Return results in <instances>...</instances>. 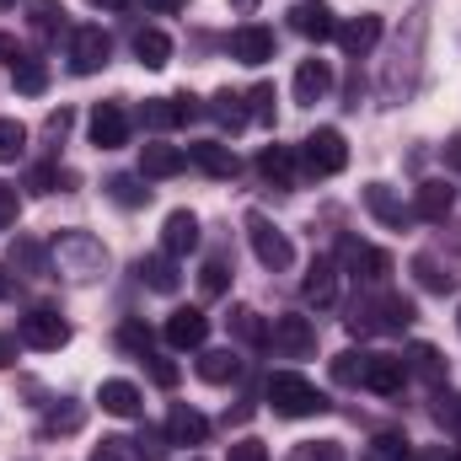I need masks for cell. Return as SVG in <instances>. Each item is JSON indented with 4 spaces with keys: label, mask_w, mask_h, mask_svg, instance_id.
<instances>
[{
    "label": "cell",
    "mask_w": 461,
    "mask_h": 461,
    "mask_svg": "<svg viewBox=\"0 0 461 461\" xmlns=\"http://www.w3.org/2000/svg\"><path fill=\"white\" fill-rule=\"evenodd\" d=\"M268 402H274V413H285V419H312V413L328 408V397H322L306 375H295V370L268 375Z\"/></svg>",
    "instance_id": "6da1fadb"
},
{
    "label": "cell",
    "mask_w": 461,
    "mask_h": 461,
    "mask_svg": "<svg viewBox=\"0 0 461 461\" xmlns=\"http://www.w3.org/2000/svg\"><path fill=\"white\" fill-rule=\"evenodd\" d=\"M348 167V145L339 129H317L312 140H306V172L312 177H333V172H344Z\"/></svg>",
    "instance_id": "7a4b0ae2"
},
{
    "label": "cell",
    "mask_w": 461,
    "mask_h": 461,
    "mask_svg": "<svg viewBox=\"0 0 461 461\" xmlns=\"http://www.w3.org/2000/svg\"><path fill=\"white\" fill-rule=\"evenodd\" d=\"M108 54H113V43H108V32H103V27H76V38H70V70H76V76L103 70V65H108Z\"/></svg>",
    "instance_id": "3957f363"
},
{
    "label": "cell",
    "mask_w": 461,
    "mask_h": 461,
    "mask_svg": "<svg viewBox=\"0 0 461 461\" xmlns=\"http://www.w3.org/2000/svg\"><path fill=\"white\" fill-rule=\"evenodd\" d=\"M54 252H59V263H65L76 279H86L92 268H103V247H97L92 236H81V230H65V236H54Z\"/></svg>",
    "instance_id": "277c9868"
},
{
    "label": "cell",
    "mask_w": 461,
    "mask_h": 461,
    "mask_svg": "<svg viewBox=\"0 0 461 461\" xmlns=\"http://www.w3.org/2000/svg\"><path fill=\"white\" fill-rule=\"evenodd\" d=\"M247 236H252V252H258V263H263V268H290V258H295V252H290V241L268 226L263 215H247Z\"/></svg>",
    "instance_id": "5b68a950"
},
{
    "label": "cell",
    "mask_w": 461,
    "mask_h": 461,
    "mask_svg": "<svg viewBox=\"0 0 461 461\" xmlns=\"http://www.w3.org/2000/svg\"><path fill=\"white\" fill-rule=\"evenodd\" d=\"M268 344L279 348V354H290V359H301V354H312V348H317V328H312L306 317H274Z\"/></svg>",
    "instance_id": "8992f818"
},
{
    "label": "cell",
    "mask_w": 461,
    "mask_h": 461,
    "mask_svg": "<svg viewBox=\"0 0 461 461\" xmlns=\"http://www.w3.org/2000/svg\"><path fill=\"white\" fill-rule=\"evenodd\" d=\"M16 339H22L27 348H59L65 339H70V328H65L54 312H27L22 328H16Z\"/></svg>",
    "instance_id": "52a82bcc"
},
{
    "label": "cell",
    "mask_w": 461,
    "mask_h": 461,
    "mask_svg": "<svg viewBox=\"0 0 461 461\" xmlns=\"http://www.w3.org/2000/svg\"><path fill=\"white\" fill-rule=\"evenodd\" d=\"M290 27H295L301 38H317V43L339 38V22H333V11H328L322 0H301V5L290 11Z\"/></svg>",
    "instance_id": "ba28073f"
},
{
    "label": "cell",
    "mask_w": 461,
    "mask_h": 461,
    "mask_svg": "<svg viewBox=\"0 0 461 461\" xmlns=\"http://www.w3.org/2000/svg\"><path fill=\"white\" fill-rule=\"evenodd\" d=\"M230 59H241V65L274 59V32H268V27H236V32H230Z\"/></svg>",
    "instance_id": "9c48e42d"
},
{
    "label": "cell",
    "mask_w": 461,
    "mask_h": 461,
    "mask_svg": "<svg viewBox=\"0 0 461 461\" xmlns=\"http://www.w3.org/2000/svg\"><path fill=\"white\" fill-rule=\"evenodd\" d=\"M167 440H172V446H204V440H210V419L177 402V408L167 413Z\"/></svg>",
    "instance_id": "30bf717a"
},
{
    "label": "cell",
    "mask_w": 461,
    "mask_h": 461,
    "mask_svg": "<svg viewBox=\"0 0 461 461\" xmlns=\"http://www.w3.org/2000/svg\"><path fill=\"white\" fill-rule=\"evenodd\" d=\"M92 140H97V150H118V145L129 140V113H123L118 103H103V108L92 113Z\"/></svg>",
    "instance_id": "8fae6325"
},
{
    "label": "cell",
    "mask_w": 461,
    "mask_h": 461,
    "mask_svg": "<svg viewBox=\"0 0 461 461\" xmlns=\"http://www.w3.org/2000/svg\"><path fill=\"white\" fill-rule=\"evenodd\" d=\"M204 333H210V317H204V312H194V306L172 312V322H167V344H172V348H199V344H204Z\"/></svg>",
    "instance_id": "7c38bea8"
},
{
    "label": "cell",
    "mask_w": 461,
    "mask_h": 461,
    "mask_svg": "<svg viewBox=\"0 0 461 461\" xmlns=\"http://www.w3.org/2000/svg\"><path fill=\"white\" fill-rule=\"evenodd\" d=\"M188 161L204 167L210 177H236V150L221 145V140H194V145H188Z\"/></svg>",
    "instance_id": "4fadbf2b"
},
{
    "label": "cell",
    "mask_w": 461,
    "mask_h": 461,
    "mask_svg": "<svg viewBox=\"0 0 461 461\" xmlns=\"http://www.w3.org/2000/svg\"><path fill=\"white\" fill-rule=\"evenodd\" d=\"M344 258H348V268H354V274H365L370 285H381V279L392 274V258H386V252H375V247H365V241H354V236L344 241Z\"/></svg>",
    "instance_id": "5bb4252c"
},
{
    "label": "cell",
    "mask_w": 461,
    "mask_h": 461,
    "mask_svg": "<svg viewBox=\"0 0 461 461\" xmlns=\"http://www.w3.org/2000/svg\"><path fill=\"white\" fill-rule=\"evenodd\" d=\"M402 375H408V365H402L397 354H370V359H365V386H370V392H397Z\"/></svg>",
    "instance_id": "9a60e30c"
},
{
    "label": "cell",
    "mask_w": 461,
    "mask_h": 461,
    "mask_svg": "<svg viewBox=\"0 0 461 461\" xmlns=\"http://www.w3.org/2000/svg\"><path fill=\"white\" fill-rule=\"evenodd\" d=\"M199 247V221L188 215V210H177V215H167V230H161V252H172V258H183V252H194Z\"/></svg>",
    "instance_id": "2e32d148"
},
{
    "label": "cell",
    "mask_w": 461,
    "mask_h": 461,
    "mask_svg": "<svg viewBox=\"0 0 461 461\" xmlns=\"http://www.w3.org/2000/svg\"><path fill=\"white\" fill-rule=\"evenodd\" d=\"M328 86H333L328 59H306V65L295 70V97H301V103H322V97H328Z\"/></svg>",
    "instance_id": "e0dca14e"
},
{
    "label": "cell",
    "mask_w": 461,
    "mask_h": 461,
    "mask_svg": "<svg viewBox=\"0 0 461 461\" xmlns=\"http://www.w3.org/2000/svg\"><path fill=\"white\" fill-rule=\"evenodd\" d=\"M183 167H188V150H177V145H145L140 150V172L145 177H172Z\"/></svg>",
    "instance_id": "ac0fdd59"
},
{
    "label": "cell",
    "mask_w": 461,
    "mask_h": 461,
    "mask_svg": "<svg viewBox=\"0 0 461 461\" xmlns=\"http://www.w3.org/2000/svg\"><path fill=\"white\" fill-rule=\"evenodd\" d=\"M451 204H456V194H451V183H419V199H413V215H419V221H446V215H451Z\"/></svg>",
    "instance_id": "d6986e66"
},
{
    "label": "cell",
    "mask_w": 461,
    "mask_h": 461,
    "mask_svg": "<svg viewBox=\"0 0 461 461\" xmlns=\"http://www.w3.org/2000/svg\"><path fill=\"white\" fill-rule=\"evenodd\" d=\"M365 210H370V215H375L381 226H402V221H408L402 199H397V194H392L386 183H370V188H365Z\"/></svg>",
    "instance_id": "ffe728a7"
},
{
    "label": "cell",
    "mask_w": 461,
    "mask_h": 461,
    "mask_svg": "<svg viewBox=\"0 0 461 461\" xmlns=\"http://www.w3.org/2000/svg\"><path fill=\"white\" fill-rule=\"evenodd\" d=\"M306 301H312V306H333V301H339V268H333L328 258L312 263V274H306Z\"/></svg>",
    "instance_id": "44dd1931"
},
{
    "label": "cell",
    "mask_w": 461,
    "mask_h": 461,
    "mask_svg": "<svg viewBox=\"0 0 461 461\" xmlns=\"http://www.w3.org/2000/svg\"><path fill=\"white\" fill-rule=\"evenodd\" d=\"M140 279L156 290V295H172L177 290V263L172 252H156V258H140Z\"/></svg>",
    "instance_id": "7402d4cb"
},
{
    "label": "cell",
    "mask_w": 461,
    "mask_h": 461,
    "mask_svg": "<svg viewBox=\"0 0 461 461\" xmlns=\"http://www.w3.org/2000/svg\"><path fill=\"white\" fill-rule=\"evenodd\" d=\"M375 38H381V16H354L348 27H339V43H344L348 54H370Z\"/></svg>",
    "instance_id": "603a6c76"
},
{
    "label": "cell",
    "mask_w": 461,
    "mask_h": 461,
    "mask_svg": "<svg viewBox=\"0 0 461 461\" xmlns=\"http://www.w3.org/2000/svg\"><path fill=\"white\" fill-rule=\"evenodd\" d=\"M97 402H103L108 413H118V419H134V413H140V386H129V381H103Z\"/></svg>",
    "instance_id": "cb8c5ba5"
},
{
    "label": "cell",
    "mask_w": 461,
    "mask_h": 461,
    "mask_svg": "<svg viewBox=\"0 0 461 461\" xmlns=\"http://www.w3.org/2000/svg\"><path fill=\"white\" fill-rule=\"evenodd\" d=\"M134 54H140V65L161 70V65L172 59V38H167V32H156V27H145V32H134Z\"/></svg>",
    "instance_id": "d4e9b609"
},
{
    "label": "cell",
    "mask_w": 461,
    "mask_h": 461,
    "mask_svg": "<svg viewBox=\"0 0 461 461\" xmlns=\"http://www.w3.org/2000/svg\"><path fill=\"white\" fill-rule=\"evenodd\" d=\"M258 172H263L268 183H279V188H290V177H295V156H290L285 145H268V150L258 156Z\"/></svg>",
    "instance_id": "484cf974"
},
{
    "label": "cell",
    "mask_w": 461,
    "mask_h": 461,
    "mask_svg": "<svg viewBox=\"0 0 461 461\" xmlns=\"http://www.w3.org/2000/svg\"><path fill=\"white\" fill-rule=\"evenodd\" d=\"M16 70V92H27V97H38L43 86H49V65L43 59H22V65H11Z\"/></svg>",
    "instance_id": "4316f807"
},
{
    "label": "cell",
    "mask_w": 461,
    "mask_h": 461,
    "mask_svg": "<svg viewBox=\"0 0 461 461\" xmlns=\"http://www.w3.org/2000/svg\"><path fill=\"white\" fill-rule=\"evenodd\" d=\"M236 370H241V365L230 359L226 348H215V354H204V359H199V375H204V381H215V386H221V381H236Z\"/></svg>",
    "instance_id": "83f0119b"
},
{
    "label": "cell",
    "mask_w": 461,
    "mask_h": 461,
    "mask_svg": "<svg viewBox=\"0 0 461 461\" xmlns=\"http://www.w3.org/2000/svg\"><path fill=\"white\" fill-rule=\"evenodd\" d=\"M408 359H413V370H419L424 381H440V375H446V359H440V348L413 344V348H408Z\"/></svg>",
    "instance_id": "f1b7e54d"
},
{
    "label": "cell",
    "mask_w": 461,
    "mask_h": 461,
    "mask_svg": "<svg viewBox=\"0 0 461 461\" xmlns=\"http://www.w3.org/2000/svg\"><path fill=\"white\" fill-rule=\"evenodd\" d=\"M413 274H419V285H424V290H451V285H456V274H446L435 258H419V263H413Z\"/></svg>",
    "instance_id": "f546056e"
},
{
    "label": "cell",
    "mask_w": 461,
    "mask_h": 461,
    "mask_svg": "<svg viewBox=\"0 0 461 461\" xmlns=\"http://www.w3.org/2000/svg\"><path fill=\"white\" fill-rule=\"evenodd\" d=\"M22 145H27V129L16 118H0V161H16Z\"/></svg>",
    "instance_id": "4dcf8cb0"
},
{
    "label": "cell",
    "mask_w": 461,
    "mask_h": 461,
    "mask_svg": "<svg viewBox=\"0 0 461 461\" xmlns=\"http://www.w3.org/2000/svg\"><path fill=\"white\" fill-rule=\"evenodd\" d=\"M365 359H370V354H354V348H348V354H339V359H333V381H344V386L365 381Z\"/></svg>",
    "instance_id": "1f68e13d"
},
{
    "label": "cell",
    "mask_w": 461,
    "mask_h": 461,
    "mask_svg": "<svg viewBox=\"0 0 461 461\" xmlns=\"http://www.w3.org/2000/svg\"><path fill=\"white\" fill-rule=\"evenodd\" d=\"M365 461H408V440H397V435H381V440H370Z\"/></svg>",
    "instance_id": "d6a6232c"
},
{
    "label": "cell",
    "mask_w": 461,
    "mask_h": 461,
    "mask_svg": "<svg viewBox=\"0 0 461 461\" xmlns=\"http://www.w3.org/2000/svg\"><path fill=\"white\" fill-rule=\"evenodd\" d=\"M295 461H348V456H344L339 440H306V446L295 451Z\"/></svg>",
    "instance_id": "836d02e7"
},
{
    "label": "cell",
    "mask_w": 461,
    "mask_h": 461,
    "mask_svg": "<svg viewBox=\"0 0 461 461\" xmlns=\"http://www.w3.org/2000/svg\"><path fill=\"white\" fill-rule=\"evenodd\" d=\"M11 263H16V268H27V274H38V268H43V247H38V241H27V236H16Z\"/></svg>",
    "instance_id": "e575fe53"
},
{
    "label": "cell",
    "mask_w": 461,
    "mask_h": 461,
    "mask_svg": "<svg viewBox=\"0 0 461 461\" xmlns=\"http://www.w3.org/2000/svg\"><path fill=\"white\" fill-rule=\"evenodd\" d=\"M236 333H241L247 344H268V322H263L258 312H236Z\"/></svg>",
    "instance_id": "d590c367"
},
{
    "label": "cell",
    "mask_w": 461,
    "mask_h": 461,
    "mask_svg": "<svg viewBox=\"0 0 461 461\" xmlns=\"http://www.w3.org/2000/svg\"><path fill=\"white\" fill-rule=\"evenodd\" d=\"M108 194H113L118 204H145V199H150V188H140L134 177H113V183H108Z\"/></svg>",
    "instance_id": "8d00e7d4"
},
{
    "label": "cell",
    "mask_w": 461,
    "mask_h": 461,
    "mask_svg": "<svg viewBox=\"0 0 461 461\" xmlns=\"http://www.w3.org/2000/svg\"><path fill=\"white\" fill-rule=\"evenodd\" d=\"M59 16H65V11H59V5H54V0H32V27H38V32H43V38H49V32H54V27H59Z\"/></svg>",
    "instance_id": "74e56055"
},
{
    "label": "cell",
    "mask_w": 461,
    "mask_h": 461,
    "mask_svg": "<svg viewBox=\"0 0 461 461\" xmlns=\"http://www.w3.org/2000/svg\"><path fill=\"white\" fill-rule=\"evenodd\" d=\"M81 424H86L81 408H54V413H49V429H54V435H76Z\"/></svg>",
    "instance_id": "f35d334b"
},
{
    "label": "cell",
    "mask_w": 461,
    "mask_h": 461,
    "mask_svg": "<svg viewBox=\"0 0 461 461\" xmlns=\"http://www.w3.org/2000/svg\"><path fill=\"white\" fill-rule=\"evenodd\" d=\"M118 344H123V348H134V354H150V328H140V322H123Z\"/></svg>",
    "instance_id": "ab89813d"
},
{
    "label": "cell",
    "mask_w": 461,
    "mask_h": 461,
    "mask_svg": "<svg viewBox=\"0 0 461 461\" xmlns=\"http://www.w3.org/2000/svg\"><path fill=\"white\" fill-rule=\"evenodd\" d=\"M92 461H140V451H134L129 440H103V446H97V456H92Z\"/></svg>",
    "instance_id": "60d3db41"
},
{
    "label": "cell",
    "mask_w": 461,
    "mask_h": 461,
    "mask_svg": "<svg viewBox=\"0 0 461 461\" xmlns=\"http://www.w3.org/2000/svg\"><path fill=\"white\" fill-rule=\"evenodd\" d=\"M252 118L274 123V86H252Z\"/></svg>",
    "instance_id": "b9f144b4"
},
{
    "label": "cell",
    "mask_w": 461,
    "mask_h": 461,
    "mask_svg": "<svg viewBox=\"0 0 461 461\" xmlns=\"http://www.w3.org/2000/svg\"><path fill=\"white\" fill-rule=\"evenodd\" d=\"M199 290H204V295H221V290H226V263H204Z\"/></svg>",
    "instance_id": "7bdbcfd3"
},
{
    "label": "cell",
    "mask_w": 461,
    "mask_h": 461,
    "mask_svg": "<svg viewBox=\"0 0 461 461\" xmlns=\"http://www.w3.org/2000/svg\"><path fill=\"white\" fill-rule=\"evenodd\" d=\"M230 461H268V451H263V440H236Z\"/></svg>",
    "instance_id": "ee69618b"
},
{
    "label": "cell",
    "mask_w": 461,
    "mask_h": 461,
    "mask_svg": "<svg viewBox=\"0 0 461 461\" xmlns=\"http://www.w3.org/2000/svg\"><path fill=\"white\" fill-rule=\"evenodd\" d=\"M11 221H16V188H5V183H0V230L11 226Z\"/></svg>",
    "instance_id": "f6af8a7d"
},
{
    "label": "cell",
    "mask_w": 461,
    "mask_h": 461,
    "mask_svg": "<svg viewBox=\"0 0 461 461\" xmlns=\"http://www.w3.org/2000/svg\"><path fill=\"white\" fill-rule=\"evenodd\" d=\"M150 375H156V386H177V365H167V359H156Z\"/></svg>",
    "instance_id": "bcb514c9"
},
{
    "label": "cell",
    "mask_w": 461,
    "mask_h": 461,
    "mask_svg": "<svg viewBox=\"0 0 461 461\" xmlns=\"http://www.w3.org/2000/svg\"><path fill=\"white\" fill-rule=\"evenodd\" d=\"M11 359H16V344H11V339L0 333V365H11Z\"/></svg>",
    "instance_id": "7dc6e473"
},
{
    "label": "cell",
    "mask_w": 461,
    "mask_h": 461,
    "mask_svg": "<svg viewBox=\"0 0 461 461\" xmlns=\"http://www.w3.org/2000/svg\"><path fill=\"white\" fill-rule=\"evenodd\" d=\"M446 161H451V167H461V134L451 140V145H446Z\"/></svg>",
    "instance_id": "c3c4849f"
},
{
    "label": "cell",
    "mask_w": 461,
    "mask_h": 461,
    "mask_svg": "<svg viewBox=\"0 0 461 461\" xmlns=\"http://www.w3.org/2000/svg\"><path fill=\"white\" fill-rule=\"evenodd\" d=\"M140 5H150V11H177L183 0H140Z\"/></svg>",
    "instance_id": "681fc988"
},
{
    "label": "cell",
    "mask_w": 461,
    "mask_h": 461,
    "mask_svg": "<svg viewBox=\"0 0 461 461\" xmlns=\"http://www.w3.org/2000/svg\"><path fill=\"white\" fill-rule=\"evenodd\" d=\"M230 5H236V11H252V5H258V0H230Z\"/></svg>",
    "instance_id": "f907efd6"
},
{
    "label": "cell",
    "mask_w": 461,
    "mask_h": 461,
    "mask_svg": "<svg viewBox=\"0 0 461 461\" xmlns=\"http://www.w3.org/2000/svg\"><path fill=\"white\" fill-rule=\"evenodd\" d=\"M92 5H129V0H92Z\"/></svg>",
    "instance_id": "816d5d0a"
},
{
    "label": "cell",
    "mask_w": 461,
    "mask_h": 461,
    "mask_svg": "<svg viewBox=\"0 0 461 461\" xmlns=\"http://www.w3.org/2000/svg\"><path fill=\"white\" fill-rule=\"evenodd\" d=\"M0 295H5V279H0Z\"/></svg>",
    "instance_id": "f5cc1de1"
}]
</instances>
